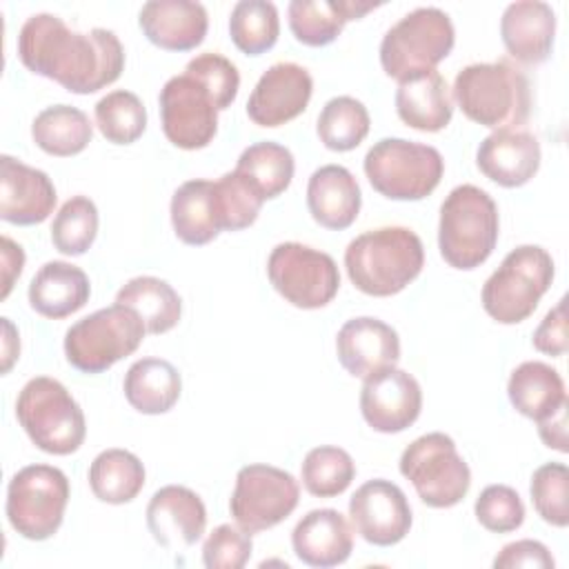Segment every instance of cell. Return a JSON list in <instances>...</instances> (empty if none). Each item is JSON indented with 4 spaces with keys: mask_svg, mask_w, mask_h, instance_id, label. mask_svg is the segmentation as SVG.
I'll return each instance as SVG.
<instances>
[{
    "mask_svg": "<svg viewBox=\"0 0 569 569\" xmlns=\"http://www.w3.org/2000/svg\"><path fill=\"white\" fill-rule=\"evenodd\" d=\"M20 62L69 93L87 96L113 84L124 69V49L109 29L71 31L53 13H36L18 33Z\"/></svg>",
    "mask_w": 569,
    "mask_h": 569,
    "instance_id": "cell-1",
    "label": "cell"
},
{
    "mask_svg": "<svg viewBox=\"0 0 569 569\" xmlns=\"http://www.w3.org/2000/svg\"><path fill=\"white\" fill-rule=\"evenodd\" d=\"M351 284L373 298L400 293L425 267V247L407 227H380L356 236L345 249Z\"/></svg>",
    "mask_w": 569,
    "mask_h": 569,
    "instance_id": "cell-2",
    "label": "cell"
},
{
    "mask_svg": "<svg viewBox=\"0 0 569 569\" xmlns=\"http://www.w3.org/2000/svg\"><path fill=\"white\" fill-rule=\"evenodd\" d=\"M453 98L471 122L493 131L520 129L531 111L529 80L507 58L460 69L453 80Z\"/></svg>",
    "mask_w": 569,
    "mask_h": 569,
    "instance_id": "cell-3",
    "label": "cell"
},
{
    "mask_svg": "<svg viewBox=\"0 0 569 569\" xmlns=\"http://www.w3.org/2000/svg\"><path fill=\"white\" fill-rule=\"evenodd\" d=\"M500 233L498 207L476 184H460L440 204L438 249L442 260L460 271L480 267L496 249Z\"/></svg>",
    "mask_w": 569,
    "mask_h": 569,
    "instance_id": "cell-4",
    "label": "cell"
},
{
    "mask_svg": "<svg viewBox=\"0 0 569 569\" xmlns=\"http://www.w3.org/2000/svg\"><path fill=\"white\" fill-rule=\"evenodd\" d=\"M16 418L29 440L44 453L69 456L80 449L87 436L80 405L62 382L49 376H36L20 389Z\"/></svg>",
    "mask_w": 569,
    "mask_h": 569,
    "instance_id": "cell-5",
    "label": "cell"
},
{
    "mask_svg": "<svg viewBox=\"0 0 569 569\" xmlns=\"http://www.w3.org/2000/svg\"><path fill=\"white\" fill-rule=\"evenodd\" d=\"M553 280V260L538 244L511 249L482 284V309L500 325L527 320Z\"/></svg>",
    "mask_w": 569,
    "mask_h": 569,
    "instance_id": "cell-6",
    "label": "cell"
},
{
    "mask_svg": "<svg viewBox=\"0 0 569 569\" xmlns=\"http://www.w3.org/2000/svg\"><path fill=\"white\" fill-rule=\"evenodd\" d=\"M453 42L451 18L438 7H418L385 33L380 42L382 71L398 82L433 71L451 53Z\"/></svg>",
    "mask_w": 569,
    "mask_h": 569,
    "instance_id": "cell-7",
    "label": "cell"
},
{
    "mask_svg": "<svg viewBox=\"0 0 569 569\" xmlns=\"http://www.w3.org/2000/svg\"><path fill=\"white\" fill-rule=\"evenodd\" d=\"M369 184L389 200H422L440 184L445 160L431 144L382 138L365 156Z\"/></svg>",
    "mask_w": 569,
    "mask_h": 569,
    "instance_id": "cell-8",
    "label": "cell"
},
{
    "mask_svg": "<svg viewBox=\"0 0 569 569\" xmlns=\"http://www.w3.org/2000/svg\"><path fill=\"white\" fill-rule=\"evenodd\" d=\"M147 329L140 316L124 305L98 309L64 333L67 362L82 373H102L118 360L131 356Z\"/></svg>",
    "mask_w": 569,
    "mask_h": 569,
    "instance_id": "cell-9",
    "label": "cell"
},
{
    "mask_svg": "<svg viewBox=\"0 0 569 569\" xmlns=\"http://www.w3.org/2000/svg\"><path fill=\"white\" fill-rule=\"evenodd\" d=\"M400 473L433 509L458 505L471 487L469 465L458 453L453 438L442 431L425 433L407 445L400 456Z\"/></svg>",
    "mask_w": 569,
    "mask_h": 569,
    "instance_id": "cell-10",
    "label": "cell"
},
{
    "mask_svg": "<svg viewBox=\"0 0 569 569\" xmlns=\"http://www.w3.org/2000/svg\"><path fill=\"white\" fill-rule=\"evenodd\" d=\"M69 478L51 465H27L7 487V518L13 531L27 540L51 538L64 518Z\"/></svg>",
    "mask_w": 569,
    "mask_h": 569,
    "instance_id": "cell-11",
    "label": "cell"
},
{
    "mask_svg": "<svg viewBox=\"0 0 569 569\" xmlns=\"http://www.w3.org/2000/svg\"><path fill=\"white\" fill-rule=\"evenodd\" d=\"M267 276L273 289L298 309L327 307L340 289L336 260L300 242H280L267 260Z\"/></svg>",
    "mask_w": 569,
    "mask_h": 569,
    "instance_id": "cell-12",
    "label": "cell"
},
{
    "mask_svg": "<svg viewBox=\"0 0 569 569\" xmlns=\"http://www.w3.org/2000/svg\"><path fill=\"white\" fill-rule=\"evenodd\" d=\"M300 500L298 480L271 465H247L236 476L229 511L249 533L267 531L293 513Z\"/></svg>",
    "mask_w": 569,
    "mask_h": 569,
    "instance_id": "cell-13",
    "label": "cell"
},
{
    "mask_svg": "<svg viewBox=\"0 0 569 569\" xmlns=\"http://www.w3.org/2000/svg\"><path fill=\"white\" fill-rule=\"evenodd\" d=\"M160 124L167 140L184 151L204 149L218 133V107L191 76L180 73L160 89Z\"/></svg>",
    "mask_w": 569,
    "mask_h": 569,
    "instance_id": "cell-14",
    "label": "cell"
},
{
    "mask_svg": "<svg viewBox=\"0 0 569 569\" xmlns=\"http://www.w3.org/2000/svg\"><path fill=\"white\" fill-rule=\"evenodd\" d=\"M349 518L362 540L376 547L398 545L411 529V507L405 491L385 478L367 480L349 500Z\"/></svg>",
    "mask_w": 569,
    "mask_h": 569,
    "instance_id": "cell-15",
    "label": "cell"
},
{
    "mask_svg": "<svg viewBox=\"0 0 569 569\" xmlns=\"http://www.w3.org/2000/svg\"><path fill=\"white\" fill-rule=\"evenodd\" d=\"M420 409L422 389L405 369L387 367L365 378L360 391V413L373 431L400 433L418 420Z\"/></svg>",
    "mask_w": 569,
    "mask_h": 569,
    "instance_id": "cell-16",
    "label": "cell"
},
{
    "mask_svg": "<svg viewBox=\"0 0 569 569\" xmlns=\"http://www.w3.org/2000/svg\"><path fill=\"white\" fill-rule=\"evenodd\" d=\"M311 93L313 80L302 64L276 62L256 82L247 100V116L258 127L287 124L307 109Z\"/></svg>",
    "mask_w": 569,
    "mask_h": 569,
    "instance_id": "cell-17",
    "label": "cell"
},
{
    "mask_svg": "<svg viewBox=\"0 0 569 569\" xmlns=\"http://www.w3.org/2000/svg\"><path fill=\"white\" fill-rule=\"evenodd\" d=\"M56 200V187L44 171L11 156L0 158V218L4 222L40 224L53 213Z\"/></svg>",
    "mask_w": 569,
    "mask_h": 569,
    "instance_id": "cell-18",
    "label": "cell"
},
{
    "mask_svg": "<svg viewBox=\"0 0 569 569\" xmlns=\"http://www.w3.org/2000/svg\"><path fill=\"white\" fill-rule=\"evenodd\" d=\"M338 362L353 378H369L376 371L396 367L400 338L396 329L378 318L360 316L347 320L336 336Z\"/></svg>",
    "mask_w": 569,
    "mask_h": 569,
    "instance_id": "cell-19",
    "label": "cell"
},
{
    "mask_svg": "<svg viewBox=\"0 0 569 569\" xmlns=\"http://www.w3.org/2000/svg\"><path fill=\"white\" fill-rule=\"evenodd\" d=\"M147 527L153 540L167 549L191 547L207 527L204 502L189 487L167 485L147 505Z\"/></svg>",
    "mask_w": 569,
    "mask_h": 569,
    "instance_id": "cell-20",
    "label": "cell"
},
{
    "mask_svg": "<svg viewBox=\"0 0 569 569\" xmlns=\"http://www.w3.org/2000/svg\"><path fill=\"white\" fill-rule=\"evenodd\" d=\"M476 164L500 187H522L540 169V142L525 129L491 131L476 151Z\"/></svg>",
    "mask_w": 569,
    "mask_h": 569,
    "instance_id": "cell-21",
    "label": "cell"
},
{
    "mask_svg": "<svg viewBox=\"0 0 569 569\" xmlns=\"http://www.w3.org/2000/svg\"><path fill=\"white\" fill-rule=\"evenodd\" d=\"M138 24L151 44L164 51H191L207 36L209 16L193 0H151L142 4Z\"/></svg>",
    "mask_w": 569,
    "mask_h": 569,
    "instance_id": "cell-22",
    "label": "cell"
},
{
    "mask_svg": "<svg viewBox=\"0 0 569 569\" xmlns=\"http://www.w3.org/2000/svg\"><path fill=\"white\" fill-rule=\"evenodd\" d=\"M291 547L296 558L309 567H338L353 551V529L338 509H313L293 527Z\"/></svg>",
    "mask_w": 569,
    "mask_h": 569,
    "instance_id": "cell-23",
    "label": "cell"
},
{
    "mask_svg": "<svg viewBox=\"0 0 569 569\" xmlns=\"http://www.w3.org/2000/svg\"><path fill=\"white\" fill-rule=\"evenodd\" d=\"M500 38L511 58L522 64H540L551 56L556 13L540 0L511 2L500 18Z\"/></svg>",
    "mask_w": 569,
    "mask_h": 569,
    "instance_id": "cell-24",
    "label": "cell"
},
{
    "mask_svg": "<svg viewBox=\"0 0 569 569\" xmlns=\"http://www.w3.org/2000/svg\"><path fill=\"white\" fill-rule=\"evenodd\" d=\"M362 193L353 173L342 164L316 169L307 184V207L311 218L331 231L351 227L360 213Z\"/></svg>",
    "mask_w": 569,
    "mask_h": 569,
    "instance_id": "cell-25",
    "label": "cell"
},
{
    "mask_svg": "<svg viewBox=\"0 0 569 569\" xmlns=\"http://www.w3.org/2000/svg\"><path fill=\"white\" fill-rule=\"evenodd\" d=\"M380 2L365 0H291L287 7L289 29L293 38L307 47H327L345 29L347 22L360 20Z\"/></svg>",
    "mask_w": 569,
    "mask_h": 569,
    "instance_id": "cell-26",
    "label": "cell"
},
{
    "mask_svg": "<svg viewBox=\"0 0 569 569\" xmlns=\"http://www.w3.org/2000/svg\"><path fill=\"white\" fill-rule=\"evenodd\" d=\"M398 118L418 131H442L453 116V96L447 80L433 69L398 82Z\"/></svg>",
    "mask_w": 569,
    "mask_h": 569,
    "instance_id": "cell-27",
    "label": "cell"
},
{
    "mask_svg": "<svg viewBox=\"0 0 569 569\" xmlns=\"http://www.w3.org/2000/svg\"><path fill=\"white\" fill-rule=\"evenodd\" d=\"M91 284L87 273L64 260L44 262L29 282V305L36 313L60 320L89 302Z\"/></svg>",
    "mask_w": 569,
    "mask_h": 569,
    "instance_id": "cell-28",
    "label": "cell"
},
{
    "mask_svg": "<svg viewBox=\"0 0 569 569\" xmlns=\"http://www.w3.org/2000/svg\"><path fill=\"white\" fill-rule=\"evenodd\" d=\"M171 224L176 236L191 247H202L222 231V216L213 180H187L171 196Z\"/></svg>",
    "mask_w": 569,
    "mask_h": 569,
    "instance_id": "cell-29",
    "label": "cell"
},
{
    "mask_svg": "<svg viewBox=\"0 0 569 569\" xmlns=\"http://www.w3.org/2000/svg\"><path fill=\"white\" fill-rule=\"evenodd\" d=\"M507 396L518 413L536 422L556 413L567 402L560 373L540 360H527L511 371Z\"/></svg>",
    "mask_w": 569,
    "mask_h": 569,
    "instance_id": "cell-30",
    "label": "cell"
},
{
    "mask_svg": "<svg viewBox=\"0 0 569 569\" xmlns=\"http://www.w3.org/2000/svg\"><path fill=\"white\" fill-rule=\"evenodd\" d=\"M127 402L147 416L167 413L180 398L182 378L178 369L164 358L136 360L122 382Z\"/></svg>",
    "mask_w": 569,
    "mask_h": 569,
    "instance_id": "cell-31",
    "label": "cell"
},
{
    "mask_svg": "<svg viewBox=\"0 0 569 569\" xmlns=\"http://www.w3.org/2000/svg\"><path fill=\"white\" fill-rule=\"evenodd\" d=\"M116 302L131 307L144 322L147 333L153 336L171 331L182 316V300L178 291L156 276L131 278L118 289Z\"/></svg>",
    "mask_w": 569,
    "mask_h": 569,
    "instance_id": "cell-32",
    "label": "cell"
},
{
    "mask_svg": "<svg viewBox=\"0 0 569 569\" xmlns=\"http://www.w3.org/2000/svg\"><path fill=\"white\" fill-rule=\"evenodd\" d=\"M31 138L44 153L69 158L87 149L93 138V124L78 107L53 104L33 118Z\"/></svg>",
    "mask_w": 569,
    "mask_h": 569,
    "instance_id": "cell-33",
    "label": "cell"
},
{
    "mask_svg": "<svg viewBox=\"0 0 569 569\" xmlns=\"http://www.w3.org/2000/svg\"><path fill=\"white\" fill-rule=\"evenodd\" d=\"M89 487L100 502H131L144 487V465L127 449H104L89 467Z\"/></svg>",
    "mask_w": 569,
    "mask_h": 569,
    "instance_id": "cell-34",
    "label": "cell"
},
{
    "mask_svg": "<svg viewBox=\"0 0 569 569\" xmlns=\"http://www.w3.org/2000/svg\"><path fill=\"white\" fill-rule=\"evenodd\" d=\"M233 171L240 173L262 200H271L289 189L296 162L293 153L284 144L264 140L249 144L240 153Z\"/></svg>",
    "mask_w": 569,
    "mask_h": 569,
    "instance_id": "cell-35",
    "label": "cell"
},
{
    "mask_svg": "<svg viewBox=\"0 0 569 569\" xmlns=\"http://www.w3.org/2000/svg\"><path fill=\"white\" fill-rule=\"evenodd\" d=\"M280 18L273 2L240 0L229 16V36L236 49L247 56H260L278 42Z\"/></svg>",
    "mask_w": 569,
    "mask_h": 569,
    "instance_id": "cell-36",
    "label": "cell"
},
{
    "mask_svg": "<svg viewBox=\"0 0 569 569\" xmlns=\"http://www.w3.org/2000/svg\"><path fill=\"white\" fill-rule=\"evenodd\" d=\"M369 127L371 118L367 107L351 96H338L322 107L316 131L327 149L351 151L367 138Z\"/></svg>",
    "mask_w": 569,
    "mask_h": 569,
    "instance_id": "cell-37",
    "label": "cell"
},
{
    "mask_svg": "<svg viewBox=\"0 0 569 569\" xmlns=\"http://www.w3.org/2000/svg\"><path fill=\"white\" fill-rule=\"evenodd\" d=\"M305 489L316 498H333L347 491L356 478L353 458L333 445L311 449L300 467Z\"/></svg>",
    "mask_w": 569,
    "mask_h": 569,
    "instance_id": "cell-38",
    "label": "cell"
},
{
    "mask_svg": "<svg viewBox=\"0 0 569 569\" xmlns=\"http://www.w3.org/2000/svg\"><path fill=\"white\" fill-rule=\"evenodd\" d=\"M93 116L100 133L113 144H131L147 129V109L142 100L127 89H116L100 98Z\"/></svg>",
    "mask_w": 569,
    "mask_h": 569,
    "instance_id": "cell-39",
    "label": "cell"
},
{
    "mask_svg": "<svg viewBox=\"0 0 569 569\" xmlns=\"http://www.w3.org/2000/svg\"><path fill=\"white\" fill-rule=\"evenodd\" d=\"M98 209L91 198L73 196L51 222V242L64 256H82L98 236Z\"/></svg>",
    "mask_w": 569,
    "mask_h": 569,
    "instance_id": "cell-40",
    "label": "cell"
},
{
    "mask_svg": "<svg viewBox=\"0 0 569 569\" xmlns=\"http://www.w3.org/2000/svg\"><path fill=\"white\" fill-rule=\"evenodd\" d=\"M531 502L538 516L551 527H567L569 525V471L562 462H547L538 467L531 476L529 485Z\"/></svg>",
    "mask_w": 569,
    "mask_h": 569,
    "instance_id": "cell-41",
    "label": "cell"
},
{
    "mask_svg": "<svg viewBox=\"0 0 569 569\" xmlns=\"http://www.w3.org/2000/svg\"><path fill=\"white\" fill-rule=\"evenodd\" d=\"M216 196L220 204L222 216V231H240L256 222L262 198L256 193V189L236 171H229L220 176L216 182Z\"/></svg>",
    "mask_w": 569,
    "mask_h": 569,
    "instance_id": "cell-42",
    "label": "cell"
},
{
    "mask_svg": "<svg viewBox=\"0 0 569 569\" xmlns=\"http://www.w3.org/2000/svg\"><path fill=\"white\" fill-rule=\"evenodd\" d=\"M184 73L196 78L211 93L218 111H224L233 104L240 89V73L229 58L213 51L200 53L187 62Z\"/></svg>",
    "mask_w": 569,
    "mask_h": 569,
    "instance_id": "cell-43",
    "label": "cell"
},
{
    "mask_svg": "<svg viewBox=\"0 0 569 569\" xmlns=\"http://www.w3.org/2000/svg\"><path fill=\"white\" fill-rule=\"evenodd\" d=\"M478 522L493 533L516 531L525 522V505L516 489L507 485H489L473 505Z\"/></svg>",
    "mask_w": 569,
    "mask_h": 569,
    "instance_id": "cell-44",
    "label": "cell"
},
{
    "mask_svg": "<svg viewBox=\"0 0 569 569\" xmlns=\"http://www.w3.org/2000/svg\"><path fill=\"white\" fill-rule=\"evenodd\" d=\"M253 551L251 533L236 525H218L202 545L207 569H242Z\"/></svg>",
    "mask_w": 569,
    "mask_h": 569,
    "instance_id": "cell-45",
    "label": "cell"
},
{
    "mask_svg": "<svg viewBox=\"0 0 569 569\" xmlns=\"http://www.w3.org/2000/svg\"><path fill=\"white\" fill-rule=\"evenodd\" d=\"M556 560L551 556V551L538 542V540H516L509 542L500 549V553L493 558V567L496 569H518V567H527V569H553Z\"/></svg>",
    "mask_w": 569,
    "mask_h": 569,
    "instance_id": "cell-46",
    "label": "cell"
},
{
    "mask_svg": "<svg viewBox=\"0 0 569 569\" xmlns=\"http://www.w3.org/2000/svg\"><path fill=\"white\" fill-rule=\"evenodd\" d=\"M533 349L547 356H565L567 347H569V338H567V298H562L538 325V329L533 331Z\"/></svg>",
    "mask_w": 569,
    "mask_h": 569,
    "instance_id": "cell-47",
    "label": "cell"
},
{
    "mask_svg": "<svg viewBox=\"0 0 569 569\" xmlns=\"http://www.w3.org/2000/svg\"><path fill=\"white\" fill-rule=\"evenodd\" d=\"M567 407L569 402H565L556 413L538 420V436L540 440L549 447L556 449L560 453L569 451V442H567Z\"/></svg>",
    "mask_w": 569,
    "mask_h": 569,
    "instance_id": "cell-48",
    "label": "cell"
},
{
    "mask_svg": "<svg viewBox=\"0 0 569 569\" xmlns=\"http://www.w3.org/2000/svg\"><path fill=\"white\" fill-rule=\"evenodd\" d=\"M0 249H2V293H0V298H7L11 293V289H13V282L22 273L24 251H22V247L18 242H13L7 236H2Z\"/></svg>",
    "mask_w": 569,
    "mask_h": 569,
    "instance_id": "cell-49",
    "label": "cell"
},
{
    "mask_svg": "<svg viewBox=\"0 0 569 569\" xmlns=\"http://www.w3.org/2000/svg\"><path fill=\"white\" fill-rule=\"evenodd\" d=\"M20 353L18 331L9 318H2V373H9Z\"/></svg>",
    "mask_w": 569,
    "mask_h": 569,
    "instance_id": "cell-50",
    "label": "cell"
}]
</instances>
